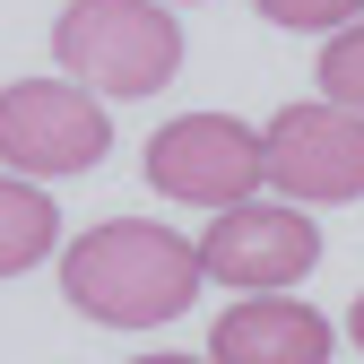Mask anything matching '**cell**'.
Segmentation results:
<instances>
[{"mask_svg": "<svg viewBox=\"0 0 364 364\" xmlns=\"http://www.w3.org/2000/svg\"><path fill=\"white\" fill-rule=\"evenodd\" d=\"M139 173H148L156 200L235 208V200H252L260 182H269V130H252L235 113H182V122H165L156 139H148Z\"/></svg>", "mask_w": 364, "mask_h": 364, "instance_id": "obj_3", "label": "cell"}, {"mask_svg": "<svg viewBox=\"0 0 364 364\" xmlns=\"http://www.w3.org/2000/svg\"><path fill=\"white\" fill-rule=\"evenodd\" d=\"M269 182H278V200H304V208L364 200V113L338 96L278 105V122H269Z\"/></svg>", "mask_w": 364, "mask_h": 364, "instance_id": "obj_5", "label": "cell"}, {"mask_svg": "<svg viewBox=\"0 0 364 364\" xmlns=\"http://www.w3.org/2000/svg\"><path fill=\"white\" fill-rule=\"evenodd\" d=\"M200 278H208V252L156 217H105L61 252V295L105 330H156L191 312Z\"/></svg>", "mask_w": 364, "mask_h": 364, "instance_id": "obj_1", "label": "cell"}, {"mask_svg": "<svg viewBox=\"0 0 364 364\" xmlns=\"http://www.w3.org/2000/svg\"><path fill=\"white\" fill-rule=\"evenodd\" d=\"M312 78H321V96H338V105L364 113V18L338 26V35L321 43V70H312Z\"/></svg>", "mask_w": 364, "mask_h": 364, "instance_id": "obj_9", "label": "cell"}, {"mask_svg": "<svg viewBox=\"0 0 364 364\" xmlns=\"http://www.w3.org/2000/svg\"><path fill=\"white\" fill-rule=\"evenodd\" d=\"M330 321L295 295H243L225 321L208 330V355L217 364H330Z\"/></svg>", "mask_w": 364, "mask_h": 364, "instance_id": "obj_7", "label": "cell"}, {"mask_svg": "<svg viewBox=\"0 0 364 364\" xmlns=\"http://www.w3.org/2000/svg\"><path fill=\"white\" fill-rule=\"evenodd\" d=\"M208 278L243 287V295H287L312 260H321V225L304 217V200H235L208 217Z\"/></svg>", "mask_w": 364, "mask_h": 364, "instance_id": "obj_6", "label": "cell"}, {"mask_svg": "<svg viewBox=\"0 0 364 364\" xmlns=\"http://www.w3.org/2000/svg\"><path fill=\"white\" fill-rule=\"evenodd\" d=\"M269 26H304V35H338L364 18V0H252Z\"/></svg>", "mask_w": 364, "mask_h": 364, "instance_id": "obj_10", "label": "cell"}, {"mask_svg": "<svg viewBox=\"0 0 364 364\" xmlns=\"http://www.w3.org/2000/svg\"><path fill=\"white\" fill-rule=\"evenodd\" d=\"M347 338H355V347H364V295H355V312H347Z\"/></svg>", "mask_w": 364, "mask_h": 364, "instance_id": "obj_12", "label": "cell"}, {"mask_svg": "<svg viewBox=\"0 0 364 364\" xmlns=\"http://www.w3.org/2000/svg\"><path fill=\"white\" fill-rule=\"evenodd\" d=\"M105 148H113V122L96 105V87H78V78H18V87H0V165L9 173H35V182L96 173Z\"/></svg>", "mask_w": 364, "mask_h": 364, "instance_id": "obj_4", "label": "cell"}, {"mask_svg": "<svg viewBox=\"0 0 364 364\" xmlns=\"http://www.w3.org/2000/svg\"><path fill=\"white\" fill-rule=\"evenodd\" d=\"M53 243H61V208L35 191V173H0V278L53 260Z\"/></svg>", "mask_w": 364, "mask_h": 364, "instance_id": "obj_8", "label": "cell"}, {"mask_svg": "<svg viewBox=\"0 0 364 364\" xmlns=\"http://www.w3.org/2000/svg\"><path fill=\"white\" fill-rule=\"evenodd\" d=\"M130 364H217V355H130Z\"/></svg>", "mask_w": 364, "mask_h": 364, "instance_id": "obj_11", "label": "cell"}, {"mask_svg": "<svg viewBox=\"0 0 364 364\" xmlns=\"http://www.w3.org/2000/svg\"><path fill=\"white\" fill-rule=\"evenodd\" d=\"M53 61L96 96H156L182 70V26L156 0H70L53 18Z\"/></svg>", "mask_w": 364, "mask_h": 364, "instance_id": "obj_2", "label": "cell"}]
</instances>
